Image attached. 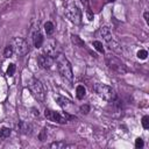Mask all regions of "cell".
<instances>
[{
  "instance_id": "1",
  "label": "cell",
  "mask_w": 149,
  "mask_h": 149,
  "mask_svg": "<svg viewBox=\"0 0 149 149\" xmlns=\"http://www.w3.org/2000/svg\"><path fill=\"white\" fill-rule=\"evenodd\" d=\"M56 64H57V69H58L59 74L64 79H66L69 81H72V79H73L72 65H71V63L69 62V59L63 54H59L56 57Z\"/></svg>"
},
{
  "instance_id": "2",
  "label": "cell",
  "mask_w": 149,
  "mask_h": 149,
  "mask_svg": "<svg viewBox=\"0 0 149 149\" xmlns=\"http://www.w3.org/2000/svg\"><path fill=\"white\" fill-rule=\"evenodd\" d=\"M105 62H106V65L118 74H125L127 72V68L125 63L121 62L118 57L113 56L112 54H107L105 56Z\"/></svg>"
},
{
  "instance_id": "3",
  "label": "cell",
  "mask_w": 149,
  "mask_h": 149,
  "mask_svg": "<svg viewBox=\"0 0 149 149\" xmlns=\"http://www.w3.org/2000/svg\"><path fill=\"white\" fill-rule=\"evenodd\" d=\"M93 88H94V91L98 93V95H100L102 99H105V100H107V101H109V102H112V104H113V101L118 98L115 91H114L111 86H108V85H106V84L97 83V84H94Z\"/></svg>"
},
{
  "instance_id": "4",
  "label": "cell",
  "mask_w": 149,
  "mask_h": 149,
  "mask_svg": "<svg viewBox=\"0 0 149 149\" xmlns=\"http://www.w3.org/2000/svg\"><path fill=\"white\" fill-rule=\"evenodd\" d=\"M28 88H29L30 93L34 95V98H35L36 100H38V101H41V102L44 101V99H45L44 88H43L42 83H41L37 78L33 77V78L29 79V81H28Z\"/></svg>"
},
{
  "instance_id": "5",
  "label": "cell",
  "mask_w": 149,
  "mask_h": 149,
  "mask_svg": "<svg viewBox=\"0 0 149 149\" xmlns=\"http://www.w3.org/2000/svg\"><path fill=\"white\" fill-rule=\"evenodd\" d=\"M10 44L13 47L14 52L17 56H24V55H27L29 52V44L22 37H14L12 40V43Z\"/></svg>"
},
{
  "instance_id": "6",
  "label": "cell",
  "mask_w": 149,
  "mask_h": 149,
  "mask_svg": "<svg viewBox=\"0 0 149 149\" xmlns=\"http://www.w3.org/2000/svg\"><path fill=\"white\" fill-rule=\"evenodd\" d=\"M65 15L74 24H79L81 22V12H80V9L74 3H71V5H69L66 7Z\"/></svg>"
},
{
  "instance_id": "7",
  "label": "cell",
  "mask_w": 149,
  "mask_h": 149,
  "mask_svg": "<svg viewBox=\"0 0 149 149\" xmlns=\"http://www.w3.org/2000/svg\"><path fill=\"white\" fill-rule=\"evenodd\" d=\"M44 115L50 121H54V122H57V123H66L69 119H72V116L69 115L68 113L61 114V113H58L56 111H51V109H45Z\"/></svg>"
},
{
  "instance_id": "8",
  "label": "cell",
  "mask_w": 149,
  "mask_h": 149,
  "mask_svg": "<svg viewBox=\"0 0 149 149\" xmlns=\"http://www.w3.org/2000/svg\"><path fill=\"white\" fill-rule=\"evenodd\" d=\"M44 54L52 57V58H56L59 54H61V48L58 47V43L55 41V40H49L45 44H44Z\"/></svg>"
},
{
  "instance_id": "9",
  "label": "cell",
  "mask_w": 149,
  "mask_h": 149,
  "mask_svg": "<svg viewBox=\"0 0 149 149\" xmlns=\"http://www.w3.org/2000/svg\"><path fill=\"white\" fill-rule=\"evenodd\" d=\"M37 62H38V65L42 69H50L51 65H52V57H50L45 54L44 55H38Z\"/></svg>"
},
{
  "instance_id": "10",
  "label": "cell",
  "mask_w": 149,
  "mask_h": 149,
  "mask_svg": "<svg viewBox=\"0 0 149 149\" xmlns=\"http://www.w3.org/2000/svg\"><path fill=\"white\" fill-rule=\"evenodd\" d=\"M16 130L17 133H21V134H24V135H28V134H31V126L26 122V121H19L16 123Z\"/></svg>"
},
{
  "instance_id": "11",
  "label": "cell",
  "mask_w": 149,
  "mask_h": 149,
  "mask_svg": "<svg viewBox=\"0 0 149 149\" xmlns=\"http://www.w3.org/2000/svg\"><path fill=\"white\" fill-rule=\"evenodd\" d=\"M99 34L101 35V37L106 41V42H109L111 40H113V36H112V31L111 29L107 27V26H104L99 29Z\"/></svg>"
},
{
  "instance_id": "12",
  "label": "cell",
  "mask_w": 149,
  "mask_h": 149,
  "mask_svg": "<svg viewBox=\"0 0 149 149\" xmlns=\"http://www.w3.org/2000/svg\"><path fill=\"white\" fill-rule=\"evenodd\" d=\"M31 38H33V42H34V45L35 48H41L43 45V42H44V38H43V35L41 34V31H36L35 34L31 35Z\"/></svg>"
},
{
  "instance_id": "13",
  "label": "cell",
  "mask_w": 149,
  "mask_h": 149,
  "mask_svg": "<svg viewBox=\"0 0 149 149\" xmlns=\"http://www.w3.org/2000/svg\"><path fill=\"white\" fill-rule=\"evenodd\" d=\"M71 42L74 44V47H78V48H84L85 47L84 41L78 35H71Z\"/></svg>"
},
{
  "instance_id": "14",
  "label": "cell",
  "mask_w": 149,
  "mask_h": 149,
  "mask_svg": "<svg viewBox=\"0 0 149 149\" xmlns=\"http://www.w3.org/2000/svg\"><path fill=\"white\" fill-rule=\"evenodd\" d=\"M85 94H86L85 87H84L83 85H78V86L76 87V95H77V98H78L79 100H81V99L85 97Z\"/></svg>"
},
{
  "instance_id": "15",
  "label": "cell",
  "mask_w": 149,
  "mask_h": 149,
  "mask_svg": "<svg viewBox=\"0 0 149 149\" xmlns=\"http://www.w3.org/2000/svg\"><path fill=\"white\" fill-rule=\"evenodd\" d=\"M68 147H72L66 144L64 141H59V142H52L50 144V148H56V149H62V148H68Z\"/></svg>"
},
{
  "instance_id": "16",
  "label": "cell",
  "mask_w": 149,
  "mask_h": 149,
  "mask_svg": "<svg viewBox=\"0 0 149 149\" xmlns=\"http://www.w3.org/2000/svg\"><path fill=\"white\" fill-rule=\"evenodd\" d=\"M54 29H55V27H54V23H52V22L47 21V22L44 23V30H45L47 35H51V34L54 33Z\"/></svg>"
},
{
  "instance_id": "17",
  "label": "cell",
  "mask_w": 149,
  "mask_h": 149,
  "mask_svg": "<svg viewBox=\"0 0 149 149\" xmlns=\"http://www.w3.org/2000/svg\"><path fill=\"white\" fill-rule=\"evenodd\" d=\"M108 43V45H109V49L111 50H114V51H116V52H121L122 50H121V47L119 45V43H116L115 41H113V40H111L109 42H107Z\"/></svg>"
},
{
  "instance_id": "18",
  "label": "cell",
  "mask_w": 149,
  "mask_h": 149,
  "mask_svg": "<svg viewBox=\"0 0 149 149\" xmlns=\"http://www.w3.org/2000/svg\"><path fill=\"white\" fill-rule=\"evenodd\" d=\"M10 134H12V130L8 127H2L0 130V137L1 139H7L10 136Z\"/></svg>"
},
{
  "instance_id": "19",
  "label": "cell",
  "mask_w": 149,
  "mask_h": 149,
  "mask_svg": "<svg viewBox=\"0 0 149 149\" xmlns=\"http://www.w3.org/2000/svg\"><path fill=\"white\" fill-rule=\"evenodd\" d=\"M13 54H14L13 47H12V44H8V45L5 48V50H3V56H5L6 58H9V57L13 56Z\"/></svg>"
},
{
  "instance_id": "20",
  "label": "cell",
  "mask_w": 149,
  "mask_h": 149,
  "mask_svg": "<svg viewBox=\"0 0 149 149\" xmlns=\"http://www.w3.org/2000/svg\"><path fill=\"white\" fill-rule=\"evenodd\" d=\"M92 45L94 47L95 50H98L99 52L104 54V47H102V43H101L100 41H93V42H92Z\"/></svg>"
},
{
  "instance_id": "21",
  "label": "cell",
  "mask_w": 149,
  "mask_h": 149,
  "mask_svg": "<svg viewBox=\"0 0 149 149\" xmlns=\"http://www.w3.org/2000/svg\"><path fill=\"white\" fill-rule=\"evenodd\" d=\"M57 101H58V104L62 106V107H66L68 105H69V100L68 99H65V98H63V97H57Z\"/></svg>"
},
{
  "instance_id": "22",
  "label": "cell",
  "mask_w": 149,
  "mask_h": 149,
  "mask_svg": "<svg viewBox=\"0 0 149 149\" xmlns=\"http://www.w3.org/2000/svg\"><path fill=\"white\" fill-rule=\"evenodd\" d=\"M137 57L140 58V59H146L147 58V56H148V52H147V50H144V49H141V50H139L137 51Z\"/></svg>"
},
{
  "instance_id": "23",
  "label": "cell",
  "mask_w": 149,
  "mask_h": 149,
  "mask_svg": "<svg viewBox=\"0 0 149 149\" xmlns=\"http://www.w3.org/2000/svg\"><path fill=\"white\" fill-rule=\"evenodd\" d=\"M15 70H16L15 64L10 63V64L8 65V68H7V74H8V76H13V74H14V72H15Z\"/></svg>"
},
{
  "instance_id": "24",
  "label": "cell",
  "mask_w": 149,
  "mask_h": 149,
  "mask_svg": "<svg viewBox=\"0 0 149 149\" xmlns=\"http://www.w3.org/2000/svg\"><path fill=\"white\" fill-rule=\"evenodd\" d=\"M38 140L40 141H44L47 140V128H42V130L38 134Z\"/></svg>"
},
{
  "instance_id": "25",
  "label": "cell",
  "mask_w": 149,
  "mask_h": 149,
  "mask_svg": "<svg viewBox=\"0 0 149 149\" xmlns=\"http://www.w3.org/2000/svg\"><path fill=\"white\" fill-rule=\"evenodd\" d=\"M142 126L144 129H148L149 128V116L148 115H144L142 118Z\"/></svg>"
},
{
  "instance_id": "26",
  "label": "cell",
  "mask_w": 149,
  "mask_h": 149,
  "mask_svg": "<svg viewBox=\"0 0 149 149\" xmlns=\"http://www.w3.org/2000/svg\"><path fill=\"white\" fill-rule=\"evenodd\" d=\"M80 112H81L83 114H87V113L90 112V106H88V105H83V106H80Z\"/></svg>"
},
{
  "instance_id": "27",
  "label": "cell",
  "mask_w": 149,
  "mask_h": 149,
  "mask_svg": "<svg viewBox=\"0 0 149 149\" xmlns=\"http://www.w3.org/2000/svg\"><path fill=\"white\" fill-rule=\"evenodd\" d=\"M135 147H136V148H142V147H143V140L140 139V137L136 139V140H135Z\"/></svg>"
},
{
  "instance_id": "28",
  "label": "cell",
  "mask_w": 149,
  "mask_h": 149,
  "mask_svg": "<svg viewBox=\"0 0 149 149\" xmlns=\"http://www.w3.org/2000/svg\"><path fill=\"white\" fill-rule=\"evenodd\" d=\"M143 15H144V20H146V22L148 23V19H149V13H148V12H144V14H143Z\"/></svg>"
},
{
  "instance_id": "29",
  "label": "cell",
  "mask_w": 149,
  "mask_h": 149,
  "mask_svg": "<svg viewBox=\"0 0 149 149\" xmlns=\"http://www.w3.org/2000/svg\"><path fill=\"white\" fill-rule=\"evenodd\" d=\"M80 2H81L84 6H88V0H80Z\"/></svg>"
},
{
  "instance_id": "30",
  "label": "cell",
  "mask_w": 149,
  "mask_h": 149,
  "mask_svg": "<svg viewBox=\"0 0 149 149\" xmlns=\"http://www.w3.org/2000/svg\"><path fill=\"white\" fill-rule=\"evenodd\" d=\"M33 111H34V114H35V115H37V116H38V114H40V113H38V111H36V109H35V108H33Z\"/></svg>"
},
{
  "instance_id": "31",
  "label": "cell",
  "mask_w": 149,
  "mask_h": 149,
  "mask_svg": "<svg viewBox=\"0 0 149 149\" xmlns=\"http://www.w3.org/2000/svg\"><path fill=\"white\" fill-rule=\"evenodd\" d=\"M107 1H108V2H114L115 0H107Z\"/></svg>"
}]
</instances>
